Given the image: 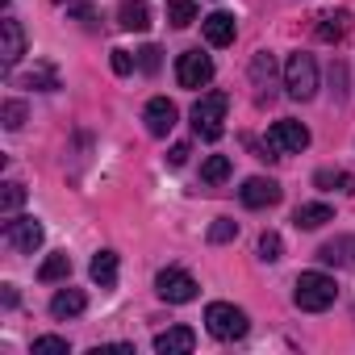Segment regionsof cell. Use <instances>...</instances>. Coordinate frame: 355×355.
Wrapping results in <instances>:
<instances>
[{
  "label": "cell",
  "mask_w": 355,
  "mask_h": 355,
  "mask_svg": "<svg viewBox=\"0 0 355 355\" xmlns=\"http://www.w3.org/2000/svg\"><path fill=\"white\" fill-rule=\"evenodd\" d=\"M334 297H338L334 276H326V272H301V276H297V288H293L297 309H305V313H322V309L334 305Z\"/></svg>",
  "instance_id": "1"
},
{
  "label": "cell",
  "mask_w": 355,
  "mask_h": 355,
  "mask_svg": "<svg viewBox=\"0 0 355 355\" xmlns=\"http://www.w3.org/2000/svg\"><path fill=\"white\" fill-rule=\"evenodd\" d=\"M226 109H230V96L226 92H205L197 105H193V130H197V138H205V142H218L222 138V121H226Z\"/></svg>",
  "instance_id": "2"
},
{
  "label": "cell",
  "mask_w": 355,
  "mask_h": 355,
  "mask_svg": "<svg viewBox=\"0 0 355 355\" xmlns=\"http://www.w3.org/2000/svg\"><path fill=\"white\" fill-rule=\"evenodd\" d=\"M284 88H288L293 101H313V92H318V63H313V55H305V51L288 55V63H284Z\"/></svg>",
  "instance_id": "3"
},
{
  "label": "cell",
  "mask_w": 355,
  "mask_h": 355,
  "mask_svg": "<svg viewBox=\"0 0 355 355\" xmlns=\"http://www.w3.org/2000/svg\"><path fill=\"white\" fill-rule=\"evenodd\" d=\"M205 330L214 338H222V343H234V338L247 334V313L239 305H230V301H214L205 309Z\"/></svg>",
  "instance_id": "4"
},
{
  "label": "cell",
  "mask_w": 355,
  "mask_h": 355,
  "mask_svg": "<svg viewBox=\"0 0 355 355\" xmlns=\"http://www.w3.org/2000/svg\"><path fill=\"white\" fill-rule=\"evenodd\" d=\"M155 293L167 305H189V301H197V280L189 272H180V268H163L155 276Z\"/></svg>",
  "instance_id": "5"
},
{
  "label": "cell",
  "mask_w": 355,
  "mask_h": 355,
  "mask_svg": "<svg viewBox=\"0 0 355 355\" xmlns=\"http://www.w3.org/2000/svg\"><path fill=\"white\" fill-rule=\"evenodd\" d=\"M309 146V130L301 125V121H276L272 130H268V150L280 159V155H301Z\"/></svg>",
  "instance_id": "6"
},
{
  "label": "cell",
  "mask_w": 355,
  "mask_h": 355,
  "mask_svg": "<svg viewBox=\"0 0 355 355\" xmlns=\"http://www.w3.org/2000/svg\"><path fill=\"white\" fill-rule=\"evenodd\" d=\"M175 80H180V88H205L214 80V59L201 51H184L175 59Z\"/></svg>",
  "instance_id": "7"
},
{
  "label": "cell",
  "mask_w": 355,
  "mask_h": 355,
  "mask_svg": "<svg viewBox=\"0 0 355 355\" xmlns=\"http://www.w3.org/2000/svg\"><path fill=\"white\" fill-rule=\"evenodd\" d=\"M280 197H284V189L276 180H268V175H251V180L239 189V201L247 209H272V205H280Z\"/></svg>",
  "instance_id": "8"
},
{
  "label": "cell",
  "mask_w": 355,
  "mask_h": 355,
  "mask_svg": "<svg viewBox=\"0 0 355 355\" xmlns=\"http://www.w3.org/2000/svg\"><path fill=\"white\" fill-rule=\"evenodd\" d=\"M5 243L13 251H21V255H34L42 247V226L34 218H9L5 222Z\"/></svg>",
  "instance_id": "9"
},
{
  "label": "cell",
  "mask_w": 355,
  "mask_h": 355,
  "mask_svg": "<svg viewBox=\"0 0 355 355\" xmlns=\"http://www.w3.org/2000/svg\"><path fill=\"white\" fill-rule=\"evenodd\" d=\"M251 88H255V101H259V105H268V101L276 96V92H272V88H276V59H272L268 51H259V55L251 59Z\"/></svg>",
  "instance_id": "10"
},
{
  "label": "cell",
  "mask_w": 355,
  "mask_h": 355,
  "mask_svg": "<svg viewBox=\"0 0 355 355\" xmlns=\"http://www.w3.org/2000/svg\"><path fill=\"white\" fill-rule=\"evenodd\" d=\"M175 105L167 101V96H155L150 105H146V113H142V121H146V134H155V138H167L171 130H175Z\"/></svg>",
  "instance_id": "11"
},
{
  "label": "cell",
  "mask_w": 355,
  "mask_h": 355,
  "mask_svg": "<svg viewBox=\"0 0 355 355\" xmlns=\"http://www.w3.org/2000/svg\"><path fill=\"white\" fill-rule=\"evenodd\" d=\"M347 34H351V13H347V9H330V13H322L318 26H313V38H318V42H330V46L343 42Z\"/></svg>",
  "instance_id": "12"
},
{
  "label": "cell",
  "mask_w": 355,
  "mask_h": 355,
  "mask_svg": "<svg viewBox=\"0 0 355 355\" xmlns=\"http://www.w3.org/2000/svg\"><path fill=\"white\" fill-rule=\"evenodd\" d=\"M318 259H322L326 268H355V239H351V234H338V239L322 243V247H318Z\"/></svg>",
  "instance_id": "13"
},
{
  "label": "cell",
  "mask_w": 355,
  "mask_h": 355,
  "mask_svg": "<svg viewBox=\"0 0 355 355\" xmlns=\"http://www.w3.org/2000/svg\"><path fill=\"white\" fill-rule=\"evenodd\" d=\"M21 55H26V30H21V21L5 17V21H0V59L13 67Z\"/></svg>",
  "instance_id": "14"
},
{
  "label": "cell",
  "mask_w": 355,
  "mask_h": 355,
  "mask_svg": "<svg viewBox=\"0 0 355 355\" xmlns=\"http://www.w3.org/2000/svg\"><path fill=\"white\" fill-rule=\"evenodd\" d=\"M193 347H197V334L189 326H171V330L155 334V351L159 355H189Z\"/></svg>",
  "instance_id": "15"
},
{
  "label": "cell",
  "mask_w": 355,
  "mask_h": 355,
  "mask_svg": "<svg viewBox=\"0 0 355 355\" xmlns=\"http://www.w3.org/2000/svg\"><path fill=\"white\" fill-rule=\"evenodd\" d=\"M201 30H205V42L209 46H230L234 42V17L230 13H209L201 21Z\"/></svg>",
  "instance_id": "16"
},
{
  "label": "cell",
  "mask_w": 355,
  "mask_h": 355,
  "mask_svg": "<svg viewBox=\"0 0 355 355\" xmlns=\"http://www.w3.org/2000/svg\"><path fill=\"white\" fill-rule=\"evenodd\" d=\"M117 26L130 30V34L150 30V9H146V0H125V5L117 9Z\"/></svg>",
  "instance_id": "17"
},
{
  "label": "cell",
  "mask_w": 355,
  "mask_h": 355,
  "mask_svg": "<svg viewBox=\"0 0 355 355\" xmlns=\"http://www.w3.org/2000/svg\"><path fill=\"white\" fill-rule=\"evenodd\" d=\"M84 305H88V297H84L80 288H59V293L51 297V313H55V318H80Z\"/></svg>",
  "instance_id": "18"
},
{
  "label": "cell",
  "mask_w": 355,
  "mask_h": 355,
  "mask_svg": "<svg viewBox=\"0 0 355 355\" xmlns=\"http://www.w3.org/2000/svg\"><path fill=\"white\" fill-rule=\"evenodd\" d=\"M88 272H92V280L101 288H113L117 284V251H96L92 263H88Z\"/></svg>",
  "instance_id": "19"
},
{
  "label": "cell",
  "mask_w": 355,
  "mask_h": 355,
  "mask_svg": "<svg viewBox=\"0 0 355 355\" xmlns=\"http://www.w3.org/2000/svg\"><path fill=\"white\" fill-rule=\"evenodd\" d=\"M293 222L301 226V230H318V226H326V222H334V214H330V205H297V214H293Z\"/></svg>",
  "instance_id": "20"
},
{
  "label": "cell",
  "mask_w": 355,
  "mask_h": 355,
  "mask_svg": "<svg viewBox=\"0 0 355 355\" xmlns=\"http://www.w3.org/2000/svg\"><path fill=\"white\" fill-rule=\"evenodd\" d=\"M167 21H171L175 30L193 26V21H197V0H167Z\"/></svg>",
  "instance_id": "21"
},
{
  "label": "cell",
  "mask_w": 355,
  "mask_h": 355,
  "mask_svg": "<svg viewBox=\"0 0 355 355\" xmlns=\"http://www.w3.org/2000/svg\"><path fill=\"white\" fill-rule=\"evenodd\" d=\"M201 180H205V184L230 180V159H226V155H209V159L201 163Z\"/></svg>",
  "instance_id": "22"
},
{
  "label": "cell",
  "mask_w": 355,
  "mask_h": 355,
  "mask_svg": "<svg viewBox=\"0 0 355 355\" xmlns=\"http://www.w3.org/2000/svg\"><path fill=\"white\" fill-rule=\"evenodd\" d=\"M313 184H318V189H343V193H355V175H347V171H330V167H322V171L313 175Z\"/></svg>",
  "instance_id": "23"
},
{
  "label": "cell",
  "mask_w": 355,
  "mask_h": 355,
  "mask_svg": "<svg viewBox=\"0 0 355 355\" xmlns=\"http://www.w3.org/2000/svg\"><path fill=\"white\" fill-rule=\"evenodd\" d=\"M63 276H71V259H67V255H51V259L38 268V280H42V284H55V280H63Z\"/></svg>",
  "instance_id": "24"
},
{
  "label": "cell",
  "mask_w": 355,
  "mask_h": 355,
  "mask_svg": "<svg viewBox=\"0 0 355 355\" xmlns=\"http://www.w3.org/2000/svg\"><path fill=\"white\" fill-rule=\"evenodd\" d=\"M21 205H26V184L9 180L5 189H0V209H5V214H17Z\"/></svg>",
  "instance_id": "25"
},
{
  "label": "cell",
  "mask_w": 355,
  "mask_h": 355,
  "mask_svg": "<svg viewBox=\"0 0 355 355\" xmlns=\"http://www.w3.org/2000/svg\"><path fill=\"white\" fill-rule=\"evenodd\" d=\"M21 84H26V88H42V92H55V88H59V76H55L51 67H38V71L21 76Z\"/></svg>",
  "instance_id": "26"
},
{
  "label": "cell",
  "mask_w": 355,
  "mask_h": 355,
  "mask_svg": "<svg viewBox=\"0 0 355 355\" xmlns=\"http://www.w3.org/2000/svg\"><path fill=\"white\" fill-rule=\"evenodd\" d=\"M34 355H71V347L59 334H42V338H34Z\"/></svg>",
  "instance_id": "27"
},
{
  "label": "cell",
  "mask_w": 355,
  "mask_h": 355,
  "mask_svg": "<svg viewBox=\"0 0 355 355\" xmlns=\"http://www.w3.org/2000/svg\"><path fill=\"white\" fill-rule=\"evenodd\" d=\"M0 117H5V130H21V125H26V105H21V101H5Z\"/></svg>",
  "instance_id": "28"
},
{
  "label": "cell",
  "mask_w": 355,
  "mask_h": 355,
  "mask_svg": "<svg viewBox=\"0 0 355 355\" xmlns=\"http://www.w3.org/2000/svg\"><path fill=\"white\" fill-rule=\"evenodd\" d=\"M230 239H239V222H230V218H218V222L209 226V243H230Z\"/></svg>",
  "instance_id": "29"
},
{
  "label": "cell",
  "mask_w": 355,
  "mask_h": 355,
  "mask_svg": "<svg viewBox=\"0 0 355 355\" xmlns=\"http://www.w3.org/2000/svg\"><path fill=\"white\" fill-rule=\"evenodd\" d=\"M259 259H263V263H276V259H280V234H276V230H268V234L259 239Z\"/></svg>",
  "instance_id": "30"
},
{
  "label": "cell",
  "mask_w": 355,
  "mask_h": 355,
  "mask_svg": "<svg viewBox=\"0 0 355 355\" xmlns=\"http://www.w3.org/2000/svg\"><path fill=\"white\" fill-rule=\"evenodd\" d=\"M330 88H334V101H343L347 96V67L334 59V67H330Z\"/></svg>",
  "instance_id": "31"
},
{
  "label": "cell",
  "mask_w": 355,
  "mask_h": 355,
  "mask_svg": "<svg viewBox=\"0 0 355 355\" xmlns=\"http://www.w3.org/2000/svg\"><path fill=\"white\" fill-rule=\"evenodd\" d=\"M159 55H163L159 46H142V51H138V67H142V71H159Z\"/></svg>",
  "instance_id": "32"
},
{
  "label": "cell",
  "mask_w": 355,
  "mask_h": 355,
  "mask_svg": "<svg viewBox=\"0 0 355 355\" xmlns=\"http://www.w3.org/2000/svg\"><path fill=\"white\" fill-rule=\"evenodd\" d=\"M67 13H71V17H80L88 30H96V9H92V5H67Z\"/></svg>",
  "instance_id": "33"
},
{
  "label": "cell",
  "mask_w": 355,
  "mask_h": 355,
  "mask_svg": "<svg viewBox=\"0 0 355 355\" xmlns=\"http://www.w3.org/2000/svg\"><path fill=\"white\" fill-rule=\"evenodd\" d=\"M134 63H138V59H130V51H113V71H117V76H130Z\"/></svg>",
  "instance_id": "34"
},
{
  "label": "cell",
  "mask_w": 355,
  "mask_h": 355,
  "mask_svg": "<svg viewBox=\"0 0 355 355\" xmlns=\"http://www.w3.org/2000/svg\"><path fill=\"white\" fill-rule=\"evenodd\" d=\"M167 163H171V167H184V163H189V142H175L171 155H167Z\"/></svg>",
  "instance_id": "35"
}]
</instances>
